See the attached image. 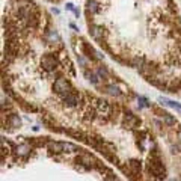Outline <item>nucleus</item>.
<instances>
[{"label":"nucleus","instance_id":"obj_1","mask_svg":"<svg viewBox=\"0 0 181 181\" xmlns=\"http://www.w3.org/2000/svg\"><path fill=\"white\" fill-rule=\"evenodd\" d=\"M53 88L59 94H62V95H65V94H68V92H71V85H70V82L67 80V79H57L56 82H54Z\"/></svg>","mask_w":181,"mask_h":181},{"label":"nucleus","instance_id":"obj_2","mask_svg":"<svg viewBox=\"0 0 181 181\" xmlns=\"http://www.w3.org/2000/svg\"><path fill=\"white\" fill-rule=\"evenodd\" d=\"M79 101H80V97H79V94H77L74 89H72L71 92H68V94H65V95H64V103H65L67 106H70V107L77 106V104H79Z\"/></svg>","mask_w":181,"mask_h":181},{"label":"nucleus","instance_id":"obj_3","mask_svg":"<svg viewBox=\"0 0 181 181\" xmlns=\"http://www.w3.org/2000/svg\"><path fill=\"white\" fill-rule=\"evenodd\" d=\"M41 64H42V67L45 68V70H54V67H56V59H54L53 56H44L42 57V60H41Z\"/></svg>","mask_w":181,"mask_h":181},{"label":"nucleus","instance_id":"obj_4","mask_svg":"<svg viewBox=\"0 0 181 181\" xmlns=\"http://www.w3.org/2000/svg\"><path fill=\"white\" fill-rule=\"evenodd\" d=\"M124 124L127 127H136L139 124V121H137V118L133 113H125L124 115Z\"/></svg>","mask_w":181,"mask_h":181},{"label":"nucleus","instance_id":"obj_5","mask_svg":"<svg viewBox=\"0 0 181 181\" xmlns=\"http://www.w3.org/2000/svg\"><path fill=\"white\" fill-rule=\"evenodd\" d=\"M104 89H106V92H107L109 95H112V97H121V94H122L116 85H106Z\"/></svg>","mask_w":181,"mask_h":181},{"label":"nucleus","instance_id":"obj_6","mask_svg":"<svg viewBox=\"0 0 181 181\" xmlns=\"http://www.w3.org/2000/svg\"><path fill=\"white\" fill-rule=\"evenodd\" d=\"M77 160L82 163V164H85V166H86V168L89 169L90 166H92V160H94V159L90 157V154H86V152H85V154H80Z\"/></svg>","mask_w":181,"mask_h":181},{"label":"nucleus","instance_id":"obj_7","mask_svg":"<svg viewBox=\"0 0 181 181\" xmlns=\"http://www.w3.org/2000/svg\"><path fill=\"white\" fill-rule=\"evenodd\" d=\"M48 149L50 151H53V152H62L64 151V142H53V141H50L48 144Z\"/></svg>","mask_w":181,"mask_h":181},{"label":"nucleus","instance_id":"obj_8","mask_svg":"<svg viewBox=\"0 0 181 181\" xmlns=\"http://www.w3.org/2000/svg\"><path fill=\"white\" fill-rule=\"evenodd\" d=\"M8 125L11 127V128H17V127L21 125V118L18 116V115H11L9 116V119H8Z\"/></svg>","mask_w":181,"mask_h":181},{"label":"nucleus","instance_id":"obj_9","mask_svg":"<svg viewBox=\"0 0 181 181\" xmlns=\"http://www.w3.org/2000/svg\"><path fill=\"white\" fill-rule=\"evenodd\" d=\"M45 39H47V42H60V36L56 30H48L45 35Z\"/></svg>","mask_w":181,"mask_h":181},{"label":"nucleus","instance_id":"obj_10","mask_svg":"<svg viewBox=\"0 0 181 181\" xmlns=\"http://www.w3.org/2000/svg\"><path fill=\"white\" fill-rule=\"evenodd\" d=\"M85 77L89 80L92 85H95V86H98V83H100V79H98V75L95 74V72H89L88 70H85Z\"/></svg>","mask_w":181,"mask_h":181},{"label":"nucleus","instance_id":"obj_11","mask_svg":"<svg viewBox=\"0 0 181 181\" xmlns=\"http://www.w3.org/2000/svg\"><path fill=\"white\" fill-rule=\"evenodd\" d=\"M17 154L18 156H21V157H24V156H27L29 152H30V146L27 144H21V145H18L17 146Z\"/></svg>","mask_w":181,"mask_h":181},{"label":"nucleus","instance_id":"obj_12","mask_svg":"<svg viewBox=\"0 0 181 181\" xmlns=\"http://www.w3.org/2000/svg\"><path fill=\"white\" fill-rule=\"evenodd\" d=\"M86 11H88V14H95L98 11V3L95 0H89L86 3Z\"/></svg>","mask_w":181,"mask_h":181},{"label":"nucleus","instance_id":"obj_13","mask_svg":"<svg viewBox=\"0 0 181 181\" xmlns=\"http://www.w3.org/2000/svg\"><path fill=\"white\" fill-rule=\"evenodd\" d=\"M90 35L94 36V38H95V39H100V38H101V32H103V30H101V27H100V26H95V24H92V26H90Z\"/></svg>","mask_w":181,"mask_h":181},{"label":"nucleus","instance_id":"obj_14","mask_svg":"<svg viewBox=\"0 0 181 181\" xmlns=\"http://www.w3.org/2000/svg\"><path fill=\"white\" fill-rule=\"evenodd\" d=\"M163 122L166 125H174L175 124V119H174V116H171L168 113H163Z\"/></svg>","mask_w":181,"mask_h":181},{"label":"nucleus","instance_id":"obj_15","mask_svg":"<svg viewBox=\"0 0 181 181\" xmlns=\"http://www.w3.org/2000/svg\"><path fill=\"white\" fill-rule=\"evenodd\" d=\"M142 107H151V103L145 97H139V109H142Z\"/></svg>","mask_w":181,"mask_h":181},{"label":"nucleus","instance_id":"obj_16","mask_svg":"<svg viewBox=\"0 0 181 181\" xmlns=\"http://www.w3.org/2000/svg\"><path fill=\"white\" fill-rule=\"evenodd\" d=\"M168 107H172V109H175L177 112H181V104L172 101V100H168Z\"/></svg>","mask_w":181,"mask_h":181},{"label":"nucleus","instance_id":"obj_17","mask_svg":"<svg viewBox=\"0 0 181 181\" xmlns=\"http://www.w3.org/2000/svg\"><path fill=\"white\" fill-rule=\"evenodd\" d=\"M97 74H98L100 77H103V79H106V77H107V75H109V71H107V70H106V68H104V67H100V68L97 70Z\"/></svg>","mask_w":181,"mask_h":181},{"label":"nucleus","instance_id":"obj_18","mask_svg":"<svg viewBox=\"0 0 181 181\" xmlns=\"http://www.w3.org/2000/svg\"><path fill=\"white\" fill-rule=\"evenodd\" d=\"M77 149V146L72 144H67V142H64V151H68V152H72V151H75Z\"/></svg>","mask_w":181,"mask_h":181},{"label":"nucleus","instance_id":"obj_19","mask_svg":"<svg viewBox=\"0 0 181 181\" xmlns=\"http://www.w3.org/2000/svg\"><path fill=\"white\" fill-rule=\"evenodd\" d=\"M65 8H67V9H68V11H74V9H75V8H74V5H72V3H67V6H65Z\"/></svg>","mask_w":181,"mask_h":181},{"label":"nucleus","instance_id":"obj_20","mask_svg":"<svg viewBox=\"0 0 181 181\" xmlns=\"http://www.w3.org/2000/svg\"><path fill=\"white\" fill-rule=\"evenodd\" d=\"M72 12H74V15H75V17H79V15H80V11H79L77 8H75V9H74Z\"/></svg>","mask_w":181,"mask_h":181},{"label":"nucleus","instance_id":"obj_21","mask_svg":"<svg viewBox=\"0 0 181 181\" xmlns=\"http://www.w3.org/2000/svg\"><path fill=\"white\" fill-rule=\"evenodd\" d=\"M178 139H180V142H181V131L178 133Z\"/></svg>","mask_w":181,"mask_h":181}]
</instances>
